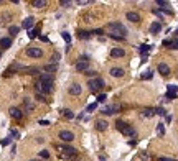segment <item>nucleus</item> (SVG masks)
Here are the masks:
<instances>
[{"label":"nucleus","mask_w":178,"mask_h":161,"mask_svg":"<svg viewBox=\"0 0 178 161\" xmlns=\"http://www.w3.org/2000/svg\"><path fill=\"white\" fill-rule=\"evenodd\" d=\"M68 91H69V94H71V96H79V94L82 92V89H81V86H79L78 82H74V84H71V86H69V89H68Z\"/></svg>","instance_id":"9d476101"},{"label":"nucleus","mask_w":178,"mask_h":161,"mask_svg":"<svg viewBox=\"0 0 178 161\" xmlns=\"http://www.w3.org/2000/svg\"><path fill=\"white\" fill-rule=\"evenodd\" d=\"M61 36H63V40L68 43V46H69V43H71V35H69V33H66V31H63Z\"/></svg>","instance_id":"473e14b6"},{"label":"nucleus","mask_w":178,"mask_h":161,"mask_svg":"<svg viewBox=\"0 0 178 161\" xmlns=\"http://www.w3.org/2000/svg\"><path fill=\"white\" fill-rule=\"evenodd\" d=\"M18 31H20V28H18V26H10V28H8L10 36H17V35H18Z\"/></svg>","instance_id":"7c9ffc66"},{"label":"nucleus","mask_w":178,"mask_h":161,"mask_svg":"<svg viewBox=\"0 0 178 161\" xmlns=\"http://www.w3.org/2000/svg\"><path fill=\"white\" fill-rule=\"evenodd\" d=\"M173 99H177V94H173V92H167L165 100H173Z\"/></svg>","instance_id":"c9c22d12"},{"label":"nucleus","mask_w":178,"mask_h":161,"mask_svg":"<svg viewBox=\"0 0 178 161\" xmlns=\"http://www.w3.org/2000/svg\"><path fill=\"white\" fill-rule=\"evenodd\" d=\"M10 143H12V138H10V136H8V138H3V140L0 141V145H2V146H7V145H10Z\"/></svg>","instance_id":"4c0bfd02"},{"label":"nucleus","mask_w":178,"mask_h":161,"mask_svg":"<svg viewBox=\"0 0 178 161\" xmlns=\"http://www.w3.org/2000/svg\"><path fill=\"white\" fill-rule=\"evenodd\" d=\"M116 127H117V130H121V131H122V128H124V127H125V123H124L122 120H117Z\"/></svg>","instance_id":"79ce46f5"},{"label":"nucleus","mask_w":178,"mask_h":161,"mask_svg":"<svg viewBox=\"0 0 178 161\" xmlns=\"http://www.w3.org/2000/svg\"><path fill=\"white\" fill-rule=\"evenodd\" d=\"M157 71L162 76H168V74H170V67H168V64H165V63H160V64L157 66Z\"/></svg>","instance_id":"4468645a"},{"label":"nucleus","mask_w":178,"mask_h":161,"mask_svg":"<svg viewBox=\"0 0 178 161\" xmlns=\"http://www.w3.org/2000/svg\"><path fill=\"white\" fill-rule=\"evenodd\" d=\"M0 56H2V53H0Z\"/></svg>","instance_id":"bf43d9fd"},{"label":"nucleus","mask_w":178,"mask_h":161,"mask_svg":"<svg viewBox=\"0 0 178 161\" xmlns=\"http://www.w3.org/2000/svg\"><path fill=\"white\" fill-rule=\"evenodd\" d=\"M51 61H53V64H56L58 61H60V54L56 53V54H53V58H51Z\"/></svg>","instance_id":"09e8293b"},{"label":"nucleus","mask_w":178,"mask_h":161,"mask_svg":"<svg viewBox=\"0 0 178 161\" xmlns=\"http://www.w3.org/2000/svg\"><path fill=\"white\" fill-rule=\"evenodd\" d=\"M122 133L125 136H130V138H135V135H137V131H135V128H132V127H129V125H125L122 128Z\"/></svg>","instance_id":"9b49d317"},{"label":"nucleus","mask_w":178,"mask_h":161,"mask_svg":"<svg viewBox=\"0 0 178 161\" xmlns=\"http://www.w3.org/2000/svg\"><path fill=\"white\" fill-rule=\"evenodd\" d=\"M87 86H89V91L91 92H97L104 87V80H102L101 77H94V79L87 80Z\"/></svg>","instance_id":"7ed1b4c3"},{"label":"nucleus","mask_w":178,"mask_h":161,"mask_svg":"<svg viewBox=\"0 0 178 161\" xmlns=\"http://www.w3.org/2000/svg\"><path fill=\"white\" fill-rule=\"evenodd\" d=\"M148 50H150V46H148V45H142V46H139V51H140L142 54H145V53H147Z\"/></svg>","instance_id":"f704fd0d"},{"label":"nucleus","mask_w":178,"mask_h":161,"mask_svg":"<svg viewBox=\"0 0 178 161\" xmlns=\"http://www.w3.org/2000/svg\"><path fill=\"white\" fill-rule=\"evenodd\" d=\"M109 38H112V40H116V41H124L125 38H122V36H114V35H109Z\"/></svg>","instance_id":"de8ad7c7"},{"label":"nucleus","mask_w":178,"mask_h":161,"mask_svg":"<svg viewBox=\"0 0 178 161\" xmlns=\"http://www.w3.org/2000/svg\"><path fill=\"white\" fill-rule=\"evenodd\" d=\"M84 74H86V76H89L91 79H94V77H97V72H96V71H87V72H84Z\"/></svg>","instance_id":"37998d69"},{"label":"nucleus","mask_w":178,"mask_h":161,"mask_svg":"<svg viewBox=\"0 0 178 161\" xmlns=\"http://www.w3.org/2000/svg\"><path fill=\"white\" fill-rule=\"evenodd\" d=\"M40 40H41V41H45V43H48V41H50V40H48V38H46V36H43V35L40 36Z\"/></svg>","instance_id":"864d4df0"},{"label":"nucleus","mask_w":178,"mask_h":161,"mask_svg":"<svg viewBox=\"0 0 178 161\" xmlns=\"http://www.w3.org/2000/svg\"><path fill=\"white\" fill-rule=\"evenodd\" d=\"M78 36H79V38H81V40H89V38H91V33H89V31H78Z\"/></svg>","instance_id":"bb28decb"},{"label":"nucleus","mask_w":178,"mask_h":161,"mask_svg":"<svg viewBox=\"0 0 178 161\" xmlns=\"http://www.w3.org/2000/svg\"><path fill=\"white\" fill-rule=\"evenodd\" d=\"M125 18H127L129 21H132V23H137V21H140V15H139L137 12H127Z\"/></svg>","instance_id":"f8f14e48"},{"label":"nucleus","mask_w":178,"mask_h":161,"mask_svg":"<svg viewBox=\"0 0 178 161\" xmlns=\"http://www.w3.org/2000/svg\"><path fill=\"white\" fill-rule=\"evenodd\" d=\"M33 25H35V18H33V17H28V18L23 20L21 28H25V30H31V26H33Z\"/></svg>","instance_id":"ddd939ff"},{"label":"nucleus","mask_w":178,"mask_h":161,"mask_svg":"<svg viewBox=\"0 0 178 161\" xmlns=\"http://www.w3.org/2000/svg\"><path fill=\"white\" fill-rule=\"evenodd\" d=\"M23 107H25L26 112H33L35 110V104H33L30 99H23Z\"/></svg>","instance_id":"f3484780"},{"label":"nucleus","mask_w":178,"mask_h":161,"mask_svg":"<svg viewBox=\"0 0 178 161\" xmlns=\"http://www.w3.org/2000/svg\"><path fill=\"white\" fill-rule=\"evenodd\" d=\"M106 94H99V96H97V104H102V102H106Z\"/></svg>","instance_id":"58836bf2"},{"label":"nucleus","mask_w":178,"mask_h":161,"mask_svg":"<svg viewBox=\"0 0 178 161\" xmlns=\"http://www.w3.org/2000/svg\"><path fill=\"white\" fill-rule=\"evenodd\" d=\"M48 5V2L46 0H33L31 2V7H35V8H43V7Z\"/></svg>","instance_id":"5701e85b"},{"label":"nucleus","mask_w":178,"mask_h":161,"mask_svg":"<svg viewBox=\"0 0 178 161\" xmlns=\"http://www.w3.org/2000/svg\"><path fill=\"white\" fill-rule=\"evenodd\" d=\"M58 136H60L64 143H71V141L74 140V133H73V131H69V130H61Z\"/></svg>","instance_id":"20e7f679"},{"label":"nucleus","mask_w":178,"mask_h":161,"mask_svg":"<svg viewBox=\"0 0 178 161\" xmlns=\"http://www.w3.org/2000/svg\"><path fill=\"white\" fill-rule=\"evenodd\" d=\"M0 46H2L3 50H8L12 46V38H8V36H7V38H2V40H0Z\"/></svg>","instance_id":"412c9836"},{"label":"nucleus","mask_w":178,"mask_h":161,"mask_svg":"<svg viewBox=\"0 0 178 161\" xmlns=\"http://www.w3.org/2000/svg\"><path fill=\"white\" fill-rule=\"evenodd\" d=\"M26 56H30V58H41L43 56V51L40 48H28L26 50Z\"/></svg>","instance_id":"423d86ee"},{"label":"nucleus","mask_w":178,"mask_h":161,"mask_svg":"<svg viewBox=\"0 0 178 161\" xmlns=\"http://www.w3.org/2000/svg\"><path fill=\"white\" fill-rule=\"evenodd\" d=\"M167 89H168V92H173V94H177V91H178V87H177V86H173V84L167 86Z\"/></svg>","instance_id":"ea45409f"},{"label":"nucleus","mask_w":178,"mask_h":161,"mask_svg":"<svg viewBox=\"0 0 178 161\" xmlns=\"http://www.w3.org/2000/svg\"><path fill=\"white\" fill-rule=\"evenodd\" d=\"M99 161H106V158H104V156H101V160H99Z\"/></svg>","instance_id":"6e6d98bb"},{"label":"nucleus","mask_w":178,"mask_h":161,"mask_svg":"<svg viewBox=\"0 0 178 161\" xmlns=\"http://www.w3.org/2000/svg\"><path fill=\"white\" fill-rule=\"evenodd\" d=\"M40 125H43V127H45V125H50V122H48V120H40Z\"/></svg>","instance_id":"603ef678"},{"label":"nucleus","mask_w":178,"mask_h":161,"mask_svg":"<svg viewBox=\"0 0 178 161\" xmlns=\"http://www.w3.org/2000/svg\"><path fill=\"white\" fill-rule=\"evenodd\" d=\"M60 5H61V7H71V2H69V0H61V2H60Z\"/></svg>","instance_id":"49530a36"},{"label":"nucleus","mask_w":178,"mask_h":161,"mask_svg":"<svg viewBox=\"0 0 178 161\" xmlns=\"http://www.w3.org/2000/svg\"><path fill=\"white\" fill-rule=\"evenodd\" d=\"M107 125H109V123H107L106 120H101V118H99V120L96 122V128L99 131H104V130H107Z\"/></svg>","instance_id":"6ab92c4d"},{"label":"nucleus","mask_w":178,"mask_h":161,"mask_svg":"<svg viewBox=\"0 0 178 161\" xmlns=\"http://www.w3.org/2000/svg\"><path fill=\"white\" fill-rule=\"evenodd\" d=\"M40 158H43V160H48V158H50V151H48V150H41V151H40Z\"/></svg>","instance_id":"72a5a7b5"},{"label":"nucleus","mask_w":178,"mask_h":161,"mask_svg":"<svg viewBox=\"0 0 178 161\" xmlns=\"http://www.w3.org/2000/svg\"><path fill=\"white\" fill-rule=\"evenodd\" d=\"M177 35H178V30H177Z\"/></svg>","instance_id":"13d9d810"},{"label":"nucleus","mask_w":178,"mask_h":161,"mask_svg":"<svg viewBox=\"0 0 178 161\" xmlns=\"http://www.w3.org/2000/svg\"><path fill=\"white\" fill-rule=\"evenodd\" d=\"M157 5L160 7V10H167L168 8V2H165V0H157Z\"/></svg>","instance_id":"c756f323"},{"label":"nucleus","mask_w":178,"mask_h":161,"mask_svg":"<svg viewBox=\"0 0 178 161\" xmlns=\"http://www.w3.org/2000/svg\"><path fill=\"white\" fill-rule=\"evenodd\" d=\"M61 115L64 117V118H68V120H73V118H74V112L69 110V109H63V110H61Z\"/></svg>","instance_id":"4be33fe9"},{"label":"nucleus","mask_w":178,"mask_h":161,"mask_svg":"<svg viewBox=\"0 0 178 161\" xmlns=\"http://www.w3.org/2000/svg\"><path fill=\"white\" fill-rule=\"evenodd\" d=\"M155 114H157V115H162V117H167V112L163 110L162 107H158V109H155Z\"/></svg>","instance_id":"e433bc0d"},{"label":"nucleus","mask_w":178,"mask_h":161,"mask_svg":"<svg viewBox=\"0 0 178 161\" xmlns=\"http://www.w3.org/2000/svg\"><path fill=\"white\" fill-rule=\"evenodd\" d=\"M30 161H36V160H30Z\"/></svg>","instance_id":"4d7b16f0"},{"label":"nucleus","mask_w":178,"mask_h":161,"mask_svg":"<svg viewBox=\"0 0 178 161\" xmlns=\"http://www.w3.org/2000/svg\"><path fill=\"white\" fill-rule=\"evenodd\" d=\"M92 33H94V35H102V30H94Z\"/></svg>","instance_id":"5fc2aeb1"},{"label":"nucleus","mask_w":178,"mask_h":161,"mask_svg":"<svg viewBox=\"0 0 178 161\" xmlns=\"http://www.w3.org/2000/svg\"><path fill=\"white\" fill-rule=\"evenodd\" d=\"M153 115H155V110H153V109H145V110L142 112V117H147V118L148 117H153Z\"/></svg>","instance_id":"cd10ccee"},{"label":"nucleus","mask_w":178,"mask_h":161,"mask_svg":"<svg viewBox=\"0 0 178 161\" xmlns=\"http://www.w3.org/2000/svg\"><path fill=\"white\" fill-rule=\"evenodd\" d=\"M119 110H121V105H119V104H112V105L106 107V109L102 110V114H106V115H111V114H117Z\"/></svg>","instance_id":"6e6552de"},{"label":"nucleus","mask_w":178,"mask_h":161,"mask_svg":"<svg viewBox=\"0 0 178 161\" xmlns=\"http://www.w3.org/2000/svg\"><path fill=\"white\" fill-rule=\"evenodd\" d=\"M109 74H111L112 77H124V74H125V69H124V67H111Z\"/></svg>","instance_id":"1a4fd4ad"},{"label":"nucleus","mask_w":178,"mask_h":161,"mask_svg":"<svg viewBox=\"0 0 178 161\" xmlns=\"http://www.w3.org/2000/svg\"><path fill=\"white\" fill-rule=\"evenodd\" d=\"M139 156H140V160H142V161H152V156L148 155L147 151H140Z\"/></svg>","instance_id":"393cba45"},{"label":"nucleus","mask_w":178,"mask_h":161,"mask_svg":"<svg viewBox=\"0 0 178 161\" xmlns=\"http://www.w3.org/2000/svg\"><path fill=\"white\" fill-rule=\"evenodd\" d=\"M111 56L112 58H124V56H125V51H124L122 48H112Z\"/></svg>","instance_id":"2eb2a0df"},{"label":"nucleus","mask_w":178,"mask_h":161,"mask_svg":"<svg viewBox=\"0 0 178 161\" xmlns=\"http://www.w3.org/2000/svg\"><path fill=\"white\" fill-rule=\"evenodd\" d=\"M160 30H162V23H160V21H153L152 26H150V33H152V35H157Z\"/></svg>","instance_id":"a211bd4d"},{"label":"nucleus","mask_w":178,"mask_h":161,"mask_svg":"<svg viewBox=\"0 0 178 161\" xmlns=\"http://www.w3.org/2000/svg\"><path fill=\"white\" fill-rule=\"evenodd\" d=\"M74 69H76L78 72H87V69H89V61L78 59V63L74 64Z\"/></svg>","instance_id":"39448f33"},{"label":"nucleus","mask_w":178,"mask_h":161,"mask_svg":"<svg viewBox=\"0 0 178 161\" xmlns=\"http://www.w3.org/2000/svg\"><path fill=\"white\" fill-rule=\"evenodd\" d=\"M97 109V102H94V104H89L87 105V112H92V110H96Z\"/></svg>","instance_id":"c03bdc74"},{"label":"nucleus","mask_w":178,"mask_h":161,"mask_svg":"<svg viewBox=\"0 0 178 161\" xmlns=\"http://www.w3.org/2000/svg\"><path fill=\"white\" fill-rule=\"evenodd\" d=\"M43 69L46 71V74H50V72H55V71L58 69V66H56V64H46Z\"/></svg>","instance_id":"a878e982"},{"label":"nucleus","mask_w":178,"mask_h":161,"mask_svg":"<svg viewBox=\"0 0 178 161\" xmlns=\"http://www.w3.org/2000/svg\"><path fill=\"white\" fill-rule=\"evenodd\" d=\"M12 118H15V120H21V117H23V112L20 109H17V107H10V110H8Z\"/></svg>","instance_id":"0eeeda50"},{"label":"nucleus","mask_w":178,"mask_h":161,"mask_svg":"<svg viewBox=\"0 0 178 161\" xmlns=\"http://www.w3.org/2000/svg\"><path fill=\"white\" fill-rule=\"evenodd\" d=\"M152 76H153L152 71H145V72L140 76V79H142V80H148V79H152Z\"/></svg>","instance_id":"c85d7f7f"},{"label":"nucleus","mask_w":178,"mask_h":161,"mask_svg":"<svg viewBox=\"0 0 178 161\" xmlns=\"http://www.w3.org/2000/svg\"><path fill=\"white\" fill-rule=\"evenodd\" d=\"M58 151H60V155L63 158H73V156H76V148H73V146H68V145H58L56 146Z\"/></svg>","instance_id":"f03ea898"},{"label":"nucleus","mask_w":178,"mask_h":161,"mask_svg":"<svg viewBox=\"0 0 178 161\" xmlns=\"http://www.w3.org/2000/svg\"><path fill=\"white\" fill-rule=\"evenodd\" d=\"M157 133L160 136L165 135V125H163V123H158V125H157Z\"/></svg>","instance_id":"2f4dec72"},{"label":"nucleus","mask_w":178,"mask_h":161,"mask_svg":"<svg viewBox=\"0 0 178 161\" xmlns=\"http://www.w3.org/2000/svg\"><path fill=\"white\" fill-rule=\"evenodd\" d=\"M163 46H167L170 50H178V40H165Z\"/></svg>","instance_id":"dca6fc26"},{"label":"nucleus","mask_w":178,"mask_h":161,"mask_svg":"<svg viewBox=\"0 0 178 161\" xmlns=\"http://www.w3.org/2000/svg\"><path fill=\"white\" fill-rule=\"evenodd\" d=\"M38 80H48V82H53V76H51V74H46V72H43V74H40Z\"/></svg>","instance_id":"b1692460"},{"label":"nucleus","mask_w":178,"mask_h":161,"mask_svg":"<svg viewBox=\"0 0 178 161\" xmlns=\"http://www.w3.org/2000/svg\"><path fill=\"white\" fill-rule=\"evenodd\" d=\"M158 161H177V160H173V158H165V156H162V158H158Z\"/></svg>","instance_id":"3c124183"},{"label":"nucleus","mask_w":178,"mask_h":161,"mask_svg":"<svg viewBox=\"0 0 178 161\" xmlns=\"http://www.w3.org/2000/svg\"><path fill=\"white\" fill-rule=\"evenodd\" d=\"M78 3L79 5H87V3H91V0H78Z\"/></svg>","instance_id":"8fccbe9b"},{"label":"nucleus","mask_w":178,"mask_h":161,"mask_svg":"<svg viewBox=\"0 0 178 161\" xmlns=\"http://www.w3.org/2000/svg\"><path fill=\"white\" fill-rule=\"evenodd\" d=\"M40 36V26H36V28H31V30H28V38L30 40H33V38H38Z\"/></svg>","instance_id":"aec40b11"},{"label":"nucleus","mask_w":178,"mask_h":161,"mask_svg":"<svg viewBox=\"0 0 178 161\" xmlns=\"http://www.w3.org/2000/svg\"><path fill=\"white\" fill-rule=\"evenodd\" d=\"M36 99H38V100H40V102H46V100H48L45 94H36Z\"/></svg>","instance_id":"a18cd8bd"},{"label":"nucleus","mask_w":178,"mask_h":161,"mask_svg":"<svg viewBox=\"0 0 178 161\" xmlns=\"http://www.w3.org/2000/svg\"><path fill=\"white\" fill-rule=\"evenodd\" d=\"M10 138H20L18 130H10Z\"/></svg>","instance_id":"a19ab883"},{"label":"nucleus","mask_w":178,"mask_h":161,"mask_svg":"<svg viewBox=\"0 0 178 161\" xmlns=\"http://www.w3.org/2000/svg\"><path fill=\"white\" fill-rule=\"evenodd\" d=\"M107 28H109V30H112L111 35H114V36H122V38H125V35H127V30H125L121 23H117V21L109 23V25H107Z\"/></svg>","instance_id":"f257e3e1"}]
</instances>
